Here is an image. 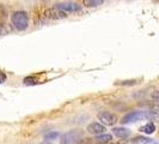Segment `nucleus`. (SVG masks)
I'll return each instance as SVG.
<instances>
[{
	"label": "nucleus",
	"instance_id": "9",
	"mask_svg": "<svg viewBox=\"0 0 159 144\" xmlns=\"http://www.w3.org/2000/svg\"><path fill=\"white\" fill-rule=\"evenodd\" d=\"M140 131L143 132V133H146V135H151L153 132H156V125H154L153 122H148V124L141 126V127H140Z\"/></svg>",
	"mask_w": 159,
	"mask_h": 144
},
{
	"label": "nucleus",
	"instance_id": "17",
	"mask_svg": "<svg viewBox=\"0 0 159 144\" xmlns=\"http://www.w3.org/2000/svg\"><path fill=\"white\" fill-rule=\"evenodd\" d=\"M138 142H139V138H134L132 141H125V142H122L121 144H138Z\"/></svg>",
	"mask_w": 159,
	"mask_h": 144
},
{
	"label": "nucleus",
	"instance_id": "10",
	"mask_svg": "<svg viewBox=\"0 0 159 144\" xmlns=\"http://www.w3.org/2000/svg\"><path fill=\"white\" fill-rule=\"evenodd\" d=\"M103 2L104 0H83V5L85 7H97Z\"/></svg>",
	"mask_w": 159,
	"mask_h": 144
},
{
	"label": "nucleus",
	"instance_id": "1",
	"mask_svg": "<svg viewBox=\"0 0 159 144\" xmlns=\"http://www.w3.org/2000/svg\"><path fill=\"white\" fill-rule=\"evenodd\" d=\"M11 23L17 30H25L29 25V17L24 11H16L11 16Z\"/></svg>",
	"mask_w": 159,
	"mask_h": 144
},
{
	"label": "nucleus",
	"instance_id": "2",
	"mask_svg": "<svg viewBox=\"0 0 159 144\" xmlns=\"http://www.w3.org/2000/svg\"><path fill=\"white\" fill-rule=\"evenodd\" d=\"M152 118L151 113L146 112V111H134V112H130L126 114L121 122L122 124H129V122H134V121H139V120H146Z\"/></svg>",
	"mask_w": 159,
	"mask_h": 144
},
{
	"label": "nucleus",
	"instance_id": "7",
	"mask_svg": "<svg viewBox=\"0 0 159 144\" xmlns=\"http://www.w3.org/2000/svg\"><path fill=\"white\" fill-rule=\"evenodd\" d=\"M88 131L92 135H102L105 131V126L99 122H92L88 126Z\"/></svg>",
	"mask_w": 159,
	"mask_h": 144
},
{
	"label": "nucleus",
	"instance_id": "8",
	"mask_svg": "<svg viewBox=\"0 0 159 144\" xmlns=\"http://www.w3.org/2000/svg\"><path fill=\"white\" fill-rule=\"evenodd\" d=\"M112 132L116 137H119L121 139H126L130 136V131L125 127H114L112 128Z\"/></svg>",
	"mask_w": 159,
	"mask_h": 144
},
{
	"label": "nucleus",
	"instance_id": "15",
	"mask_svg": "<svg viewBox=\"0 0 159 144\" xmlns=\"http://www.w3.org/2000/svg\"><path fill=\"white\" fill-rule=\"evenodd\" d=\"M151 97H152V100H153L154 102H157V101H158V90H157V89H154V90L152 91Z\"/></svg>",
	"mask_w": 159,
	"mask_h": 144
},
{
	"label": "nucleus",
	"instance_id": "6",
	"mask_svg": "<svg viewBox=\"0 0 159 144\" xmlns=\"http://www.w3.org/2000/svg\"><path fill=\"white\" fill-rule=\"evenodd\" d=\"M43 17L47 19H61V18H66L67 13L64 11H60L57 8H48L43 12Z\"/></svg>",
	"mask_w": 159,
	"mask_h": 144
},
{
	"label": "nucleus",
	"instance_id": "16",
	"mask_svg": "<svg viewBox=\"0 0 159 144\" xmlns=\"http://www.w3.org/2000/svg\"><path fill=\"white\" fill-rule=\"evenodd\" d=\"M7 79V76H6V73H4L2 71H0V84H2V83H5Z\"/></svg>",
	"mask_w": 159,
	"mask_h": 144
},
{
	"label": "nucleus",
	"instance_id": "14",
	"mask_svg": "<svg viewBox=\"0 0 159 144\" xmlns=\"http://www.w3.org/2000/svg\"><path fill=\"white\" fill-rule=\"evenodd\" d=\"M139 144H158L153 139H148V138H139Z\"/></svg>",
	"mask_w": 159,
	"mask_h": 144
},
{
	"label": "nucleus",
	"instance_id": "18",
	"mask_svg": "<svg viewBox=\"0 0 159 144\" xmlns=\"http://www.w3.org/2000/svg\"><path fill=\"white\" fill-rule=\"evenodd\" d=\"M133 85V84H136L135 80H125V82H121V85Z\"/></svg>",
	"mask_w": 159,
	"mask_h": 144
},
{
	"label": "nucleus",
	"instance_id": "19",
	"mask_svg": "<svg viewBox=\"0 0 159 144\" xmlns=\"http://www.w3.org/2000/svg\"><path fill=\"white\" fill-rule=\"evenodd\" d=\"M6 31H7V30H6V28H5L4 23H0V35H4Z\"/></svg>",
	"mask_w": 159,
	"mask_h": 144
},
{
	"label": "nucleus",
	"instance_id": "21",
	"mask_svg": "<svg viewBox=\"0 0 159 144\" xmlns=\"http://www.w3.org/2000/svg\"><path fill=\"white\" fill-rule=\"evenodd\" d=\"M43 144H50V143H47V142H46V143H43Z\"/></svg>",
	"mask_w": 159,
	"mask_h": 144
},
{
	"label": "nucleus",
	"instance_id": "4",
	"mask_svg": "<svg viewBox=\"0 0 159 144\" xmlns=\"http://www.w3.org/2000/svg\"><path fill=\"white\" fill-rule=\"evenodd\" d=\"M97 118H98V120L103 124L104 126H114L119 121L117 117L114 113L110 112H99L97 114Z\"/></svg>",
	"mask_w": 159,
	"mask_h": 144
},
{
	"label": "nucleus",
	"instance_id": "5",
	"mask_svg": "<svg viewBox=\"0 0 159 144\" xmlns=\"http://www.w3.org/2000/svg\"><path fill=\"white\" fill-rule=\"evenodd\" d=\"M55 8L60 10V11H64V12H80L81 11V6L77 2H60V4H56Z\"/></svg>",
	"mask_w": 159,
	"mask_h": 144
},
{
	"label": "nucleus",
	"instance_id": "20",
	"mask_svg": "<svg viewBox=\"0 0 159 144\" xmlns=\"http://www.w3.org/2000/svg\"><path fill=\"white\" fill-rule=\"evenodd\" d=\"M80 144H93V143H92V141L90 138H85V139H81Z\"/></svg>",
	"mask_w": 159,
	"mask_h": 144
},
{
	"label": "nucleus",
	"instance_id": "11",
	"mask_svg": "<svg viewBox=\"0 0 159 144\" xmlns=\"http://www.w3.org/2000/svg\"><path fill=\"white\" fill-rule=\"evenodd\" d=\"M112 138H111V135H97L96 137V141L98 142V143H108V142H110Z\"/></svg>",
	"mask_w": 159,
	"mask_h": 144
},
{
	"label": "nucleus",
	"instance_id": "13",
	"mask_svg": "<svg viewBox=\"0 0 159 144\" xmlns=\"http://www.w3.org/2000/svg\"><path fill=\"white\" fill-rule=\"evenodd\" d=\"M23 83L24 84H26V85H34V84L37 83V79L34 78V77H26V78H24L23 79Z\"/></svg>",
	"mask_w": 159,
	"mask_h": 144
},
{
	"label": "nucleus",
	"instance_id": "12",
	"mask_svg": "<svg viewBox=\"0 0 159 144\" xmlns=\"http://www.w3.org/2000/svg\"><path fill=\"white\" fill-rule=\"evenodd\" d=\"M59 137V132H54V131H52V132H48L44 135V139L46 141H52V139H56Z\"/></svg>",
	"mask_w": 159,
	"mask_h": 144
},
{
	"label": "nucleus",
	"instance_id": "3",
	"mask_svg": "<svg viewBox=\"0 0 159 144\" xmlns=\"http://www.w3.org/2000/svg\"><path fill=\"white\" fill-rule=\"evenodd\" d=\"M81 139V132L79 130H72L66 132L64 136L61 137V144H75Z\"/></svg>",
	"mask_w": 159,
	"mask_h": 144
}]
</instances>
